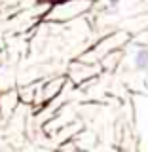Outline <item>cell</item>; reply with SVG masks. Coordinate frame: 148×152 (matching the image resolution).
<instances>
[{
  "mask_svg": "<svg viewBox=\"0 0 148 152\" xmlns=\"http://www.w3.org/2000/svg\"><path fill=\"white\" fill-rule=\"evenodd\" d=\"M108 4H110V6H112V8H116V6H118V4H120V0H108Z\"/></svg>",
  "mask_w": 148,
  "mask_h": 152,
  "instance_id": "7a4b0ae2",
  "label": "cell"
},
{
  "mask_svg": "<svg viewBox=\"0 0 148 152\" xmlns=\"http://www.w3.org/2000/svg\"><path fill=\"white\" fill-rule=\"evenodd\" d=\"M133 63H135V69H137V70L148 72V50H146V48H142V50L137 51Z\"/></svg>",
  "mask_w": 148,
  "mask_h": 152,
  "instance_id": "6da1fadb",
  "label": "cell"
}]
</instances>
